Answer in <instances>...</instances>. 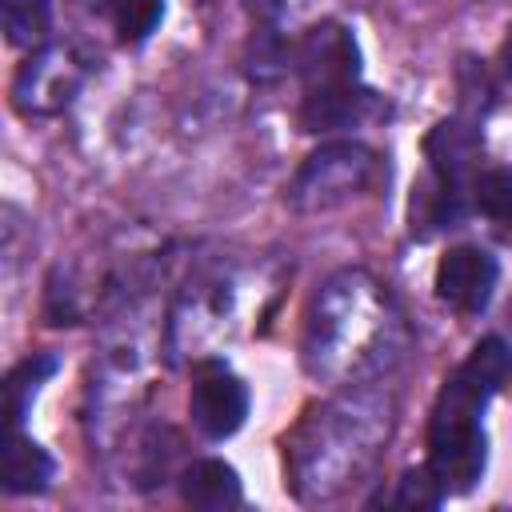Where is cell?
Instances as JSON below:
<instances>
[{
	"label": "cell",
	"instance_id": "30bf717a",
	"mask_svg": "<svg viewBox=\"0 0 512 512\" xmlns=\"http://www.w3.org/2000/svg\"><path fill=\"white\" fill-rule=\"evenodd\" d=\"M48 480H52V456L12 428L4 440V492L12 496L44 492Z\"/></svg>",
	"mask_w": 512,
	"mask_h": 512
},
{
	"label": "cell",
	"instance_id": "2e32d148",
	"mask_svg": "<svg viewBox=\"0 0 512 512\" xmlns=\"http://www.w3.org/2000/svg\"><path fill=\"white\" fill-rule=\"evenodd\" d=\"M256 4H260V8H264V12H268V16H272V12H280V8H284V0H256Z\"/></svg>",
	"mask_w": 512,
	"mask_h": 512
},
{
	"label": "cell",
	"instance_id": "5bb4252c",
	"mask_svg": "<svg viewBox=\"0 0 512 512\" xmlns=\"http://www.w3.org/2000/svg\"><path fill=\"white\" fill-rule=\"evenodd\" d=\"M472 200L484 216L492 220H508L512 216V172L508 168H492L480 180H472Z\"/></svg>",
	"mask_w": 512,
	"mask_h": 512
},
{
	"label": "cell",
	"instance_id": "52a82bcc",
	"mask_svg": "<svg viewBox=\"0 0 512 512\" xmlns=\"http://www.w3.org/2000/svg\"><path fill=\"white\" fill-rule=\"evenodd\" d=\"M76 84H80V68H72V60L64 52L40 48L20 68L12 96H16V108L20 112H52V108H60V104L72 100Z\"/></svg>",
	"mask_w": 512,
	"mask_h": 512
},
{
	"label": "cell",
	"instance_id": "8992f818",
	"mask_svg": "<svg viewBox=\"0 0 512 512\" xmlns=\"http://www.w3.org/2000/svg\"><path fill=\"white\" fill-rule=\"evenodd\" d=\"M496 288V260L484 248L460 244L448 248L436 264V296L456 312H480L488 308Z\"/></svg>",
	"mask_w": 512,
	"mask_h": 512
},
{
	"label": "cell",
	"instance_id": "6da1fadb",
	"mask_svg": "<svg viewBox=\"0 0 512 512\" xmlns=\"http://www.w3.org/2000/svg\"><path fill=\"white\" fill-rule=\"evenodd\" d=\"M512 376V348L500 336H488L472 356L444 380L432 420H428V468L440 476L444 492L472 488L484 472V408Z\"/></svg>",
	"mask_w": 512,
	"mask_h": 512
},
{
	"label": "cell",
	"instance_id": "277c9868",
	"mask_svg": "<svg viewBox=\"0 0 512 512\" xmlns=\"http://www.w3.org/2000/svg\"><path fill=\"white\" fill-rule=\"evenodd\" d=\"M296 68L304 80V92H332L360 84V52L348 28L340 24H316L296 52Z\"/></svg>",
	"mask_w": 512,
	"mask_h": 512
},
{
	"label": "cell",
	"instance_id": "4fadbf2b",
	"mask_svg": "<svg viewBox=\"0 0 512 512\" xmlns=\"http://www.w3.org/2000/svg\"><path fill=\"white\" fill-rule=\"evenodd\" d=\"M108 16L124 44H140L148 32H156L164 16V0H108Z\"/></svg>",
	"mask_w": 512,
	"mask_h": 512
},
{
	"label": "cell",
	"instance_id": "3957f363",
	"mask_svg": "<svg viewBox=\"0 0 512 512\" xmlns=\"http://www.w3.org/2000/svg\"><path fill=\"white\" fill-rule=\"evenodd\" d=\"M372 172H376V156L364 144L332 140V144H320L300 164V172L288 188V200L300 212H328V208H340L352 196H360L368 188Z\"/></svg>",
	"mask_w": 512,
	"mask_h": 512
},
{
	"label": "cell",
	"instance_id": "5b68a950",
	"mask_svg": "<svg viewBox=\"0 0 512 512\" xmlns=\"http://www.w3.org/2000/svg\"><path fill=\"white\" fill-rule=\"evenodd\" d=\"M188 412L192 424L208 436V440H224L232 436L244 416H248V388L236 372H228L224 364H200L196 380H192V396H188Z\"/></svg>",
	"mask_w": 512,
	"mask_h": 512
},
{
	"label": "cell",
	"instance_id": "7a4b0ae2",
	"mask_svg": "<svg viewBox=\"0 0 512 512\" xmlns=\"http://www.w3.org/2000/svg\"><path fill=\"white\" fill-rule=\"evenodd\" d=\"M380 332H384V304L376 296V284L364 272H340L316 296L304 360L316 376H340L348 372V364L356 372V364L372 356L368 348L380 340Z\"/></svg>",
	"mask_w": 512,
	"mask_h": 512
},
{
	"label": "cell",
	"instance_id": "7c38bea8",
	"mask_svg": "<svg viewBox=\"0 0 512 512\" xmlns=\"http://www.w3.org/2000/svg\"><path fill=\"white\" fill-rule=\"evenodd\" d=\"M48 0H4V32L16 48L40 52L48 40Z\"/></svg>",
	"mask_w": 512,
	"mask_h": 512
},
{
	"label": "cell",
	"instance_id": "8fae6325",
	"mask_svg": "<svg viewBox=\"0 0 512 512\" xmlns=\"http://www.w3.org/2000/svg\"><path fill=\"white\" fill-rule=\"evenodd\" d=\"M56 372V360L52 356H32L24 364H16L8 376H4V416H8V428H16L24 420V408L28 400L36 396V388Z\"/></svg>",
	"mask_w": 512,
	"mask_h": 512
},
{
	"label": "cell",
	"instance_id": "9a60e30c",
	"mask_svg": "<svg viewBox=\"0 0 512 512\" xmlns=\"http://www.w3.org/2000/svg\"><path fill=\"white\" fill-rule=\"evenodd\" d=\"M440 496H444V484H440V476L432 472V468H416V472H408L404 480H400V504H416V508H436L440 504Z\"/></svg>",
	"mask_w": 512,
	"mask_h": 512
},
{
	"label": "cell",
	"instance_id": "9c48e42d",
	"mask_svg": "<svg viewBox=\"0 0 512 512\" xmlns=\"http://www.w3.org/2000/svg\"><path fill=\"white\" fill-rule=\"evenodd\" d=\"M180 492L192 508H204V512H220V508H232L240 504V476L232 464L224 460H196L184 480H180Z\"/></svg>",
	"mask_w": 512,
	"mask_h": 512
},
{
	"label": "cell",
	"instance_id": "ba28073f",
	"mask_svg": "<svg viewBox=\"0 0 512 512\" xmlns=\"http://www.w3.org/2000/svg\"><path fill=\"white\" fill-rule=\"evenodd\" d=\"M372 96L352 84V88H332V92H304V108H300V124L304 132H332V128H348L368 112Z\"/></svg>",
	"mask_w": 512,
	"mask_h": 512
}]
</instances>
